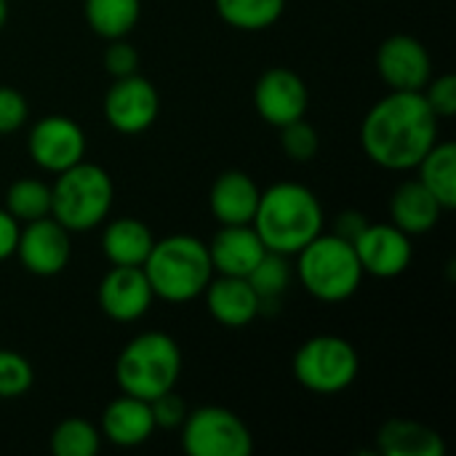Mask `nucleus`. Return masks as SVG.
Returning a JSON list of instances; mask_svg holds the SVG:
<instances>
[{
	"mask_svg": "<svg viewBox=\"0 0 456 456\" xmlns=\"http://www.w3.org/2000/svg\"><path fill=\"white\" fill-rule=\"evenodd\" d=\"M438 134V115L419 91H395L363 120L361 142L366 155L393 171L419 166Z\"/></svg>",
	"mask_w": 456,
	"mask_h": 456,
	"instance_id": "1",
	"label": "nucleus"
},
{
	"mask_svg": "<svg viewBox=\"0 0 456 456\" xmlns=\"http://www.w3.org/2000/svg\"><path fill=\"white\" fill-rule=\"evenodd\" d=\"M254 230L267 251L299 254L315 235H321L323 214L315 195L302 184H275L259 195Z\"/></svg>",
	"mask_w": 456,
	"mask_h": 456,
	"instance_id": "2",
	"label": "nucleus"
},
{
	"mask_svg": "<svg viewBox=\"0 0 456 456\" xmlns=\"http://www.w3.org/2000/svg\"><path fill=\"white\" fill-rule=\"evenodd\" d=\"M208 248L190 235H171L160 243H152L150 256L144 259V275L152 286V294L166 302H190L195 299L211 278Z\"/></svg>",
	"mask_w": 456,
	"mask_h": 456,
	"instance_id": "3",
	"label": "nucleus"
},
{
	"mask_svg": "<svg viewBox=\"0 0 456 456\" xmlns=\"http://www.w3.org/2000/svg\"><path fill=\"white\" fill-rule=\"evenodd\" d=\"M182 371V355L171 337L142 334L126 345L118 358L115 377L126 395L155 401L158 395L174 390Z\"/></svg>",
	"mask_w": 456,
	"mask_h": 456,
	"instance_id": "4",
	"label": "nucleus"
},
{
	"mask_svg": "<svg viewBox=\"0 0 456 456\" xmlns=\"http://www.w3.org/2000/svg\"><path fill=\"white\" fill-rule=\"evenodd\" d=\"M363 267L353 243L337 235H315L299 251V278L323 302H342L355 294Z\"/></svg>",
	"mask_w": 456,
	"mask_h": 456,
	"instance_id": "5",
	"label": "nucleus"
},
{
	"mask_svg": "<svg viewBox=\"0 0 456 456\" xmlns=\"http://www.w3.org/2000/svg\"><path fill=\"white\" fill-rule=\"evenodd\" d=\"M112 206L110 176L91 163H75L61 171L51 190V214L67 230H91Z\"/></svg>",
	"mask_w": 456,
	"mask_h": 456,
	"instance_id": "6",
	"label": "nucleus"
},
{
	"mask_svg": "<svg viewBox=\"0 0 456 456\" xmlns=\"http://www.w3.org/2000/svg\"><path fill=\"white\" fill-rule=\"evenodd\" d=\"M294 374L313 393H342L358 377V355L353 345L339 337H315L299 347Z\"/></svg>",
	"mask_w": 456,
	"mask_h": 456,
	"instance_id": "7",
	"label": "nucleus"
},
{
	"mask_svg": "<svg viewBox=\"0 0 456 456\" xmlns=\"http://www.w3.org/2000/svg\"><path fill=\"white\" fill-rule=\"evenodd\" d=\"M182 444L190 456H248L254 449L248 428L219 406H206L184 417Z\"/></svg>",
	"mask_w": 456,
	"mask_h": 456,
	"instance_id": "8",
	"label": "nucleus"
},
{
	"mask_svg": "<svg viewBox=\"0 0 456 456\" xmlns=\"http://www.w3.org/2000/svg\"><path fill=\"white\" fill-rule=\"evenodd\" d=\"M104 115L112 128L139 134L158 118V91L139 75L115 77V86L104 99Z\"/></svg>",
	"mask_w": 456,
	"mask_h": 456,
	"instance_id": "9",
	"label": "nucleus"
},
{
	"mask_svg": "<svg viewBox=\"0 0 456 456\" xmlns=\"http://www.w3.org/2000/svg\"><path fill=\"white\" fill-rule=\"evenodd\" d=\"M358 262L377 278H395L411 262V243L395 224H369L353 243Z\"/></svg>",
	"mask_w": 456,
	"mask_h": 456,
	"instance_id": "10",
	"label": "nucleus"
},
{
	"mask_svg": "<svg viewBox=\"0 0 456 456\" xmlns=\"http://www.w3.org/2000/svg\"><path fill=\"white\" fill-rule=\"evenodd\" d=\"M254 102L259 115L273 126H289L307 112V86L291 69H270L259 77Z\"/></svg>",
	"mask_w": 456,
	"mask_h": 456,
	"instance_id": "11",
	"label": "nucleus"
},
{
	"mask_svg": "<svg viewBox=\"0 0 456 456\" xmlns=\"http://www.w3.org/2000/svg\"><path fill=\"white\" fill-rule=\"evenodd\" d=\"M16 251L21 265L35 275H56L69 262V235L56 219H32L24 232H19Z\"/></svg>",
	"mask_w": 456,
	"mask_h": 456,
	"instance_id": "12",
	"label": "nucleus"
},
{
	"mask_svg": "<svg viewBox=\"0 0 456 456\" xmlns=\"http://www.w3.org/2000/svg\"><path fill=\"white\" fill-rule=\"evenodd\" d=\"M83 152H86L83 131L67 118L51 115L40 120L29 134V155L35 158L37 166L48 171L61 174L64 168L80 163Z\"/></svg>",
	"mask_w": 456,
	"mask_h": 456,
	"instance_id": "13",
	"label": "nucleus"
},
{
	"mask_svg": "<svg viewBox=\"0 0 456 456\" xmlns=\"http://www.w3.org/2000/svg\"><path fill=\"white\" fill-rule=\"evenodd\" d=\"M99 302L104 313L115 321H136L147 313L152 302V286L142 267L115 265L99 289Z\"/></svg>",
	"mask_w": 456,
	"mask_h": 456,
	"instance_id": "14",
	"label": "nucleus"
},
{
	"mask_svg": "<svg viewBox=\"0 0 456 456\" xmlns=\"http://www.w3.org/2000/svg\"><path fill=\"white\" fill-rule=\"evenodd\" d=\"M379 72L395 91H419L430 80V56L409 35H395L379 48Z\"/></svg>",
	"mask_w": 456,
	"mask_h": 456,
	"instance_id": "15",
	"label": "nucleus"
},
{
	"mask_svg": "<svg viewBox=\"0 0 456 456\" xmlns=\"http://www.w3.org/2000/svg\"><path fill=\"white\" fill-rule=\"evenodd\" d=\"M265 254L267 248L262 238L248 224H224L208 248L211 267H216L222 275H235V278H246Z\"/></svg>",
	"mask_w": 456,
	"mask_h": 456,
	"instance_id": "16",
	"label": "nucleus"
},
{
	"mask_svg": "<svg viewBox=\"0 0 456 456\" xmlns=\"http://www.w3.org/2000/svg\"><path fill=\"white\" fill-rule=\"evenodd\" d=\"M259 190L251 182V176L240 171H227L214 182L211 190V211L222 224H251L256 206H259Z\"/></svg>",
	"mask_w": 456,
	"mask_h": 456,
	"instance_id": "17",
	"label": "nucleus"
},
{
	"mask_svg": "<svg viewBox=\"0 0 456 456\" xmlns=\"http://www.w3.org/2000/svg\"><path fill=\"white\" fill-rule=\"evenodd\" d=\"M208 310L211 315L224 323V326H246L256 318V313L262 310V302L256 297V291L251 289V283L246 278H235V275H224L216 283L208 286Z\"/></svg>",
	"mask_w": 456,
	"mask_h": 456,
	"instance_id": "18",
	"label": "nucleus"
},
{
	"mask_svg": "<svg viewBox=\"0 0 456 456\" xmlns=\"http://www.w3.org/2000/svg\"><path fill=\"white\" fill-rule=\"evenodd\" d=\"M104 436L118 444V446H136L144 444L152 430H155V419L150 411V403L134 395H123L115 403L107 406L104 419H102Z\"/></svg>",
	"mask_w": 456,
	"mask_h": 456,
	"instance_id": "19",
	"label": "nucleus"
},
{
	"mask_svg": "<svg viewBox=\"0 0 456 456\" xmlns=\"http://www.w3.org/2000/svg\"><path fill=\"white\" fill-rule=\"evenodd\" d=\"M393 222L403 232H428L441 216V203L422 182H406L390 200Z\"/></svg>",
	"mask_w": 456,
	"mask_h": 456,
	"instance_id": "20",
	"label": "nucleus"
},
{
	"mask_svg": "<svg viewBox=\"0 0 456 456\" xmlns=\"http://www.w3.org/2000/svg\"><path fill=\"white\" fill-rule=\"evenodd\" d=\"M379 452L385 456H444V438L419 422L393 419L379 430Z\"/></svg>",
	"mask_w": 456,
	"mask_h": 456,
	"instance_id": "21",
	"label": "nucleus"
},
{
	"mask_svg": "<svg viewBox=\"0 0 456 456\" xmlns=\"http://www.w3.org/2000/svg\"><path fill=\"white\" fill-rule=\"evenodd\" d=\"M150 230L136 219H118L104 232V254L112 265L123 267H142L152 251Z\"/></svg>",
	"mask_w": 456,
	"mask_h": 456,
	"instance_id": "22",
	"label": "nucleus"
},
{
	"mask_svg": "<svg viewBox=\"0 0 456 456\" xmlns=\"http://www.w3.org/2000/svg\"><path fill=\"white\" fill-rule=\"evenodd\" d=\"M422 184L436 195L441 208L456 206V147L454 144H433L430 152L419 160Z\"/></svg>",
	"mask_w": 456,
	"mask_h": 456,
	"instance_id": "23",
	"label": "nucleus"
},
{
	"mask_svg": "<svg viewBox=\"0 0 456 456\" xmlns=\"http://www.w3.org/2000/svg\"><path fill=\"white\" fill-rule=\"evenodd\" d=\"M86 19L102 37H123L139 19V0H86Z\"/></svg>",
	"mask_w": 456,
	"mask_h": 456,
	"instance_id": "24",
	"label": "nucleus"
},
{
	"mask_svg": "<svg viewBox=\"0 0 456 456\" xmlns=\"http://www.w3.org/2000/svg\"><path fill=\"white\" fill-rule=\"evenodd\" d=\"M286 0H216L219 16L238 29H265L283 13Z\"/></svg>",
	"mask_w": 456,
	"mask_h": 456,
	"instance_id": "25",
	"label": "nucleus"
},
{
	"mask_svg": "<svg viewBox=\"0 0 456 456\" xmlns=\"http://www.w3.org/2000/svg\"><path fill=\"white\" fill-rule=\"evenodd\" d=\"M5 203L13 219H24V222L43 219L51 211V190L37 179H19L11 184Z\"/></svg>",
	"mask_w": 456,
	"mask_h": 456,
	"instance_id": "26",
	"label": "nucleus"
},
{
	"mask_svg": "<svg viewBox=\"0 0 456 456\" xmlns=\"http://www.w3.org/2000/svg\"><path fill=\"white\" fill-rule=\"evenodd\" d=\"M246 281L251 283V289L256 291L262 307L270 302H278V297L286 291L289 286V265L283 262V254L267 251L259 265L246 275Z\"/></svg>",
	"mask_w": 456,
	"mask_h": 456,
	"instance_id": "27",
	"label": "nucleus"
},
{
	"mask_svg": "<svg viewBox=\"0 0 456 456\" xmlns=\"http://www.w3.org/2000/svg\"><path fill=\"white\" fill-rule=\"evenodd\" d=\"M51 452L56 456H94L99 452V433L83 419H67L53 430Z\"/></svg>",
	"mask_w": 456,
	"mask_h": 456,
	"instance_id": "28",
	"label": "nucleus"
},
{
	"mask_svg": "<svg viewBox=\"0 0 456 456\" xmlns=\"http://www.w3.org/2000/svg\"><path fill=\"white\" fill-rule=\"evenodd\" d=\"M32 385V366L8 350H0V398H19Z\"/></svg>",
	"mask_w": 456,
	"mask_h": 456,
	"instance_id": "29",
	"label": "nucleus"
},
{
	"mask_svg": "<svg viewBox=\"0 0 456 456\" xmlns=\"http://www.w3.org/2000/svg\"><path fill=\"white\" fill-rule=\"evenodd\" d=\"M281 142H283L286 155L294 158V160H299V163L315 158V152H318V134L302 118L294 120V123H289V126H283V139Z\"/></svg>",
	"mask_w": 456,
	"mask_h": 456,
	"instance_id": "30",
	"label": "nucleus"
},
{
	"mask_svg": "<svg viewBox=\"0 0 456 456\" xmlns=\"http://www.w3.org/2000/svg\"><path fill=\"white\" fill-rule=\"evenodd\" d=\"M27 120V102L16 88H0V134L16 131Z\"/></svg>",
	"mask_w": 456,
	"mask_h": 456,
	"instance_id": "31",
	"label": "nucleus"
},
{
	"mask_svg": "<svg viewBox=\"0 0 456 456\" xmlns=\"http://www.w3.org/2000/svg\"><path fill=\"white\" fill-rule=\"evenodd\" d=\"M150 411H152L155 425H160V428H176L187 417L184 414V401L174 390H168V393L158 395L155 401H150Z\"/></svg>",
	"mask_w": 456,
	"mask_h": 456,
	"instance_id": "32",
	"label": "nucleus"
},
{
	"mask_svg": "<svg viewBox=\"0 0 456 456\" xmlns=\"http://www.w3.org/2000/svg\"><path fill=\"white\" fill-rule=\"evenodd\" d=\"M428 104L433 107L436 115L452 118L456 112V77L454 75H444L433 83L430 94L425 96Z\"/></svg>",
	"mask_w": 456,
	"mask_h": 456,
	"instance_id": "33",
	"label": "nucleus"
},
{
	"mask_svg": "<svg viewBox=\"0 0 456 456\" xmlns=\"http://www.w3.org/2000/svg\"><path fill=\"white\" fill-rule=\"evenodd\" d=\"M104 64H107V72H110L112 77H126V75H134V72H136L139 56H136V51H134L128 43H112V45L107 48Z\"/></svg>",
	"mask_w": 456,
	"mask_h": 456,
	"instance_id": "34",
	"label": "nucleus"
},
{
	"mask_svg": "<svg viewBox=\"0 0 456 456\" xmlns=\"http://www.w3.org/2000/svg\"><path fill=\"white\" fill-rule=\"evenodd\" d=\"M369 227V222L358 214V211H347V214H342L339 219H337V238H342V240H347V243H355V238L363 232Z\"/></svg>",
	"mask_w": 456,
	"mask_h": 456,
	"instance_id": "35",
	"label": "nucleus"
},
{
	"mask_svg": "<svg viewBox=\"0 0 456 456\" xmlns=\"http://www.w3.org/2000/svg\"><path fill=\"white\" fill-rule=\"evenodd\" d=\"M19 243V227L8 211H0V259H8L16 251Z\"/></svg>",
	"mask_w": 456,
	"mask_h": 456,
	"instance_id": "36",
	"label": "nucleus"
},
{
	"mask_svg": "<svg viewBox=\"0 0 456 456\" xmlns=\"http://www.w3.org/2000/svg\"><path fill=\"white\" fill-rule=\"evenodd\" d=\"M5 16H8V3H5V0H0V27L5 24Z\"/></svg>",
	"mask_w": 456,
	"mask_h": 456,
	"instance_id": "37",
	"label": "nucleus"
}]
</instances>
